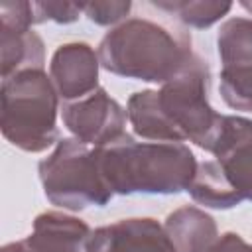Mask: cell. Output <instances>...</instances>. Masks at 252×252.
Here are the masks:
<instances>
[{"label": "cell", "instance_id": "obj_1", "mask_svg": "<svg viewBox=\"0 0 252 252\" xmlns=\"http://www.w3.org/2000/svg\"><path fill=\"white\" fill-rule=\"evenodd\" d=\"M211 69L205 59H193L159 91H138L128 98L126 114L136 136L152 142H193L213 150L222 114L209 102Z\"/></svg>", "mask_w": 252, "mask_h": 252}, {"label": "cell", "instance_id": "obj_2", "mask_svg": "<svg viewBox=\"0 0 252 252\" xmlns=\"http://www.w3.org/2000/svg\"><path fill=\"white\" fill-rule=\"evenodd\" d=\"M104 183L114 195H175L187 191L197 159L179 142H138L130 134L96 148Z\"/></svg>", "mask_w": 252, "mask_h": 252}, {"label": "cell", "instance_id": "obj_3", "mask_svg": "<svg viewBox=\"0 0 252 252\" xmlns=\"http://www.w3.org/2000/svg\"><path fill=\"white\" fill-rule=\"evenodd\" d=\"M100 67L112 75L146 83H167L191 59V37L185 32L146 18H130L112 28L96 47Z\"/></svg>", "mask_w": 252, "mask_h": 252}, {"label": "cell", "instance_id": "obj_4", "mask_svg": "<svg viewBox=\"0 0 252 252\" xmlns=\"http://www.w3.org/2000/svg\"><path fill=\"white\" fill-rule=\"evenodd\" d=\"M59 94L43 69H24L2 79L0 128L16 148L39 154L59 142Z\"/></svg>", "mask_w": 252, "mask_h": 252}, {"label": "cell", "instance_id": "obj_5", "mask_svg": "<svg viewBox=\"0 0 252 252\" xmlns=\"http://www.w3.org/2000/svg\"><path fill=\"white\" fill-rule=\"evenodd\" d=\"M215 159L197 163L189 195L211 209H232L252 201V120L222 114L213 144Z\"/></svg>", "mask_w": 252, "mask_h": 252}, {"label": "cell", "instance_id": "obj_6", "mask_svg": "<svg viewBox=\"0 0 252 252\" xmlns=\"http://www.w3.org/2000/svg\"><path fill=\"white\" fill-rule=\"evenodd\" d=\"M47 201L67 211L104 207L112 191L98 167V150L75 138H63L37 165Z\"/></svg>", "mask_w": 252, "mask_h": 252}, {"label": "cell", "instance_id": "obj_7", "mask_svg": "<svg viewBox=\"0 0 252 252\" xmlns=\"http://www.w3.org/2000/svg\"><path fill=\"white\" fill-rule=\"evenodd\" d=\"M61 116L73 138L93 148L106 146L126 134V110L100 87L79 100L65 102Z\"/></svg>", "mask_w": 252, "mask_h": 252}, {"label": "cell", "instance_id": "obj_8", "mask_svg": "<svg viewBox=\"0 0 252 252\" xmlns=\"http://www.w3.org/2000/svg\"><path fill=\"white\" fill-rule=\"evenodd\" d=\"M91 234L93 230L85 220L49 211L35 217L32 234L4 244L0 252H87Z\"/></svg>", "mask_w": 252, "mask_h": 252}, {"label": "cell", "instance_id": "obj_9", "mask_svg": "<svg viewBox=\"0 0 252 252\" xmlns=\"http://www.w3.org/2000/svg\"><path fill=\"white\" fill-rule=\"evenodd\" d=\"M98 53L85 41L59 45L49 63V77L63 100H79L98 89Z\"/></svg>", "mask_w": 252, "mask_h": 252}, {"label": "cell", "instance_id": "obj_10", "mask_svg": "<svg viewBox=\"0 0 252 252\" xmlns=\"http://www.w3.org/2000/svg\"><path fill=\"white\" fill-rule=\"evenodd\" d=\"M87 252H175L163 224L156 219H122L93 230Z\"/></svg>", "mask_w": 252, "mask_h": 252}, {"label": "cell", "instance_id": "obj_11", "mask_svg": "<svg viewBox=\"0 0 252 252\" xmlns=\"http://www.w3.org/2000/svg\"><path fill=\"white\" fill-rule=\"evenodd\" d=\"M163 228L175 252H211L219 240L215 219L193 205H185L169 213Z\"/></svg>", "mask_w": 252, "mask_h": 252}, {"label": "cell", "instance_id": "obj_12", "mask_svg": "<svg viewBox=\"0 0 252 252\" xmlns=\"http://www.w3.org/2000/svg\"><path fill=\"white\" fill-rule=\"evenodd\" d=\"M45 47L41 37L30 30L4 28L0 26V73L2 79L24 71L43 69Z\"/></svg>", "mask_w": 252, "mask_h": 252}, {"label": "cell", "instance_id": "obj_13", "mask_svg": "<svg viewBox=\"0 0 252 252\" xmlns=\"http://www.w3.org/2000/svg\"><path fill=\"white\" fill-rule=\"evenodd\" d=\"M217 49L222 69L252 67V20L230 18L217 35Z\"/></svg>", "mask_w": 252, "mask_h": 252}, {"label": "cell", "instance_id": "obj_14", "mask_svg": "<svg viewBox=\"0 0 252 252\" xmlns=\"http://www.w3.org/2000/svg\"><path fill=\"white\" fill-rule=\"evenodd\" d=\"M152 4L159 10L173 14L185 26L197 30L211 28L232 10V2L224 0H158Z\"/></svg>", "mask_w": 252, "mask_h": 252}, {"label": "cell", "instance_id": "obj_15", "mask_svg": "<svg viewBox=\"0 0 252 252\" xmlns=\"http://www.w3.org/2000/svg\"><path fill=\"white\" fill-rule=\"evenodd\" d=\"M222 100L242 112H252V67L220 69Z\"/></svg>", "mask_w": 252, "mask_h": 252}, {"label": "cell", "instance_id": "obj_16", "mask_svg": "<svg viewBox=\"0 0 252 252\" xmlns=\"http://www.w3.org/2000/svg\"><path fill=\"white\" fill-rule=\"evenodd\" d=\"M132 8L130 0H106V2H83V14L98 26H114L128 16Z\"/></svg>", "mask_w": 252, "mask_h": 252}, {"label": "cell", "instance_id": "obj_17", "mask_svg": "<svg viewBox=\"0 0 252 252\" xmlns=\"http://www.w3.org/2000/svg\"><path fill=\"white\" fill-rule=\"evenodd\" d=\"M33 4V24L43 22H57V24H71L83 12V2H32Z\"/></svg>", "mask_w": 252, "mask_h": 252}, {"label": "cell", "instance_id": "obj_18", "mask_svg": "<svg viewBox=\"0 0 252 252\" xmlns=\"http://www.w3.org/2000/svg\"><path fill=\"white\" fill-rule=\"evenodd\" d=\"M211 252H252V244H248L236 232H224L222 236H219Z\"/></svg>", "mask_w": 252, "mask_h": 252}, {"label": "cell", "instance_id": "obj_19", "mask_svg": "<svg viewBox=\"0 0 252 252\" xmlns=\"http://www.w3.org/2000/svg\"><path fill=\"white\" fill-rule=\"evenodd\" d=\"M240 6H242V8H246V10H250V12H252V2H240Z\"/></svg>", "mask_w": 252, "mask_h": 252}]
</instances>
